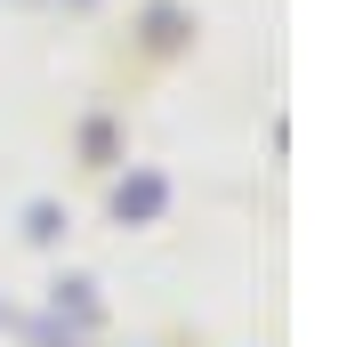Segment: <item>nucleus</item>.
Instances as JSON below:
<instances>
[{
  "mask_svg": "<svg viewBox=\"0 0 363 347\" xmlns=\"http://www.w3.org/2000/svg\"><path fill=\"white\" fill-rule=\"evenodd\" d=\"M162 210H169V178L162 170H130V178L113 186V219L121 226H154Z\"/></svg>",
  "mask_w": 363,
  "mask_h": 347,
  "instance_id": "1",
  "label": "nucleus"
},
{
  "mask_svg": "<svg viewBox=\"0 0 363 347\" xmlns=\"http://www.w3.org/2000/svg\"><path fill=\"white\" fill-rule=\"evenodd\" d=\"M186 40V9L178 0H154V9H145V49H178Z\"/></svg>",
  "mask_w": 363,
  "mask_h": 347,
  "instance_id": "2",
  "label": "nucleus"
},
{
  "mask_svg": "<svg viewBox=\"0 0 363 347\" xmlns=\"http://www.w3.org/2000/svg\"><path fill=\"white\" fill-rule=\"evenodd\" d=\"M81 154H89V162H113V121H81Z\"/></svg>",
  "mask_w": 363,
  "mask_h": 347,
  "instance_id": "3",
  "label": "nucleus"
},
{
  "mask_svg": "<svg viewBox=\"0 0 363 347\" xmlns=\"http://www.w3.org/2000/svg\"><path fill=\"white\" fill-rule=\"evenodd\" d=\"M25 234H33V243H57V234H65V226H57V202H33L25 210Z\"/></svg>",
  "mask_w": 363,
  "mask_h": 347,
  "instance_id": "4",
  "label": "nucleus"
},
{
  "mask_svg": "<svg viewBox=\"0 0 363 347\" xmlns=\"http://www.w3.org/2000/svg\"><path fill=\"white\" fill-rule=\"evenodd\" d=\"M57 307H73L81 323H97V299H89V283H57Z\"/></svg>",
  "mask_w": 363,
  "mask_h": 347,
  "instance_id": "5",
  "label": "nucleus"
},
{
  "mask_svg": "<svg viewBox=\"0 0 363 347\" xmlns=\"http://www.w3.org/2000/svg\"><path fill=\"white\" fill-rule=\"evenodd\" d=\"M73 9H89V0H73Z\"/></svg>",
  "mask_w": 363,
  "mask_h": 347,
  "instance_id": "6",
  "label": "nucleus"
}]
</instances>
